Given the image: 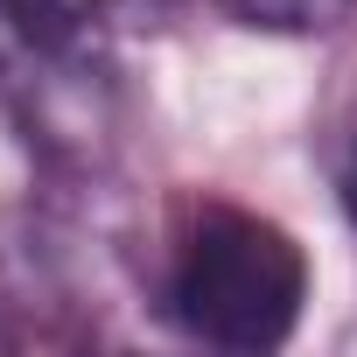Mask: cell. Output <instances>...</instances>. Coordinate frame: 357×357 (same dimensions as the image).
<instances>
[{"label": "cell", "instance_id": "6da1fadb", "mask_svg": "<svg viewBox=\"0 0 357 357\" xmlns=\"http://www.w3.org/2000/svg\"><path fill=\"white\" fill-rule=\"evenodd\" d=\"M154 308L168 329H183L204 350H280L308 308V252L287 225L238 211V204H197L183 231L168 238Z\"/></svg>", "mask_w": 357, "mask_h": 357}, {"label": "cell", "instance_id": "7a4b0ae2", "mask_svg": "<svg viewBox=\"0 0 357 357\" xmlns=\"http://www.w3.org/2000/svg\"><path fill=\"white\" fill-rule=\"evenodd\" d=\"M0 84L15 98V119H22L29 147H43L50 168L98 175L119 154V84H112L91 29L50 15L43 36L29 43V56Z\"/></svg>", "mask_w": 357, "mask_h": 357}, {"label": "cell", "instance_id": "3957f363", "mask_svg": "<svg viewBox=\"0 0 357 357\" xmlns=\"http://www.w3.org/2000/svg\"><path fill=\"white\" fill-rule=\"evenodd\" d=\"M238 29H266V36H329L357 15V0H218Z\"/></svg>", "mask_w": 357, "mask_h": 357}, {"label": "cell", "instance_id": "277c9868", "mask_svg": "<svg viewBox=\"0 0 357 357\" xmlns=\"http://www.w3.org/2000/svg\"><path fill=\"white\" fill-rule=\"evenodd\" d=\"M322 168H329V190H336V211L350 218L357 231V77L329 98L322 112Z\"/></svg>", "mask_w": 357, "mask_h": 357}, {"label": "cell", "instance_id": "5b68a950", "mask_svg": "<svg viewBox=\"0 0 357 357\" xmlns=\"http://www.w3.org/2000/svg\"><path fill=\"white\" fill-rule=\"evenodd\" d=\"M43 8L56 15V22H77V29H147V22H161L175 0H43Z\"/></svg>", "mask_w": 357, "mask_h": 357}, {"label": "cell", "instance_id": "8992f818", "mask_svg": "<svg viewBox=\"0 0 357 357\" xmlns=\"http://www.w3.org/2000/svg\"><path fill=\"white\" fill-rule=\"evenodd\" d=\"M43 22H50L43 0H0V77L29 56V43L43 36Z\"/></svg>", "mask_w": 357, "mask_h": 357}]
</instances>
